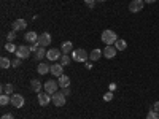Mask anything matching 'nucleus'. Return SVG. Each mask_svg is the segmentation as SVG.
Returning a JSON list of instances; mask_svg holds the SVG:
<instances>
[{
    "label": "nucleus",
    "mask_w": 159,
    "mask_h": 119,
    "mask_svg": "<svg viewBox=\"0 0 159 119\" xmlns=\"http://www.w3.org/2000/svg\"><path fill=\"white\" fill-rule=\"evenodd\" d=\"M147 119H159V113H156L154 110H150L147 114Z\"/></svg>",
    "instance_id": "obj_27"
},
{
    "label": "nucleus",
    "mask_w": 159,
    "mask_h": 119,
    "mask_svg": "<svg viewBox=\"0 0 159 119\" xmlns=\"http://www.w3.org/2000/svg\"><path fill=\"white\" fill-rule=\"evenodd\" d=\"M61 51H62V54H70L73 51V43L72 42H64L62 46H61Z\"/></svg>",
    "instance_id": "obj_16"
},
{
    "label": "nucleus",
    "mask_w": 159,
    "mask_h": 119,
    "mask_svg": "<svg viewBox=\"0 0 159 119\" xmlns=\"http://www.w3.org/2000/svg\"><path fill=\"white\" fill-rule=\"evenodd\" d=\"M102 54H103V52H102L99 48H96V49H92V51L89 52V59H91L92 62H97V60L102 57Z\"/></svg>",
    "instance_id": "obj_14"
},
{
    "label": "nucleus",
    "mask_w": 159,
    "mask_h": 119,
    "mask_svg": "<svg viewBox=\"0 0 159 119\" xmlns=\"http://www.w3.org/2000/svg\"><path fill=\"white\" fill-rule=\"evenodd\" d=\"M5 49H7L8 52H16L18 46H16L15 43H7V45H5Z\"/></svg>",
    "instance_id": "obj_26"
},
{
    "label": "nucleus",
    "mask_w": 159,
    "mask_h": 119,
    "mask_svg": "<svg viewBox=\"0 0 159 119\" xmlns=\"http://www.w3.org/2000/svg\"><path fill=\"white\" fill-rule=\"evenodd\" d=\"M61 52H62V51H59V49H56V48H51V49H48V52H46V57H48V60H59V59H61Z\"/></svg>",
    "instance_id": "obj_12"
},
{
    "label": "nucleus",
    "mask_w": 159,
    "mask_h": 119,
    "mask_svg": "<svg viewBox=\"0 0 159 119\" xmlns=\"http://www.w3.org/2000/svg\"><path fill=\"white\" fill-rule=\"evenodd\" d=\"M37 72L40 75H46L48 72H51V65H48L46 62H42V64H38V67H37Z\"/></svg>",
    "instance_id": "obj_15"
},
{
    "label": "nucleus",
    "mask_w": 159,
    "mask_h": 119,
    "mask_svg": "<svg viewBox=\"0 0 159 119\" xmlns=\"http://www.w3.org/2000/svg\"><path fill=\"white\" fill-rule=\"evenodd\" d=\"M100 40H102V42H103L105 45H107V46H111V45H115V43H116L118 35H116V32H115V30L107 29V30H103V32H102Z\"/></svg>",
    "instance_id": "obj_1"
},
{
    "label": "nucleus",
    "mask_w": 159,
    "mask_h": 119,
    "mask_svg": "<svg viewBox=\"0 0 159 119\" xmlns=\"http://www.w3.org/2000/svg\"><path fill=\"white\" fill-rule=\"evenodd\" d=\"M25 27H27V22H25L24 19H16V21L11 22V30H15V32L24 30Z\"/></svg>",
    "instance_id": "obj_9"
},
{
    "label": "nucleus",
    "mask_w": 159,
    "mask_h": 119,
    "mask_svg": "<svg viewBox=\"0 0 159 119\" xmlns=\"http://www.w3.org/2000/svg\"><path fill=\"white\" fill-rule=\"evenodd\" d=\"M46 52H48V51H46L45 48H38V51L35 52V59H37V60H42L43 57H46Z\"/></svg>",
    "instance_id": "obj_23"
},
{
    "label": "nucleus",
    "mask_w": 159,
    "mask_h": 119,
    "mask_svg": "<svg viewBox=\"0 0 159 119\" xmlns=\"http://www.w3.org/2000/svg\"><path fill=\"white\" fill-rule=\"evenodd\" d=\"M96 2L97 0H84V3L91 8V10H94V7H96Z\"/></svg>",
    "instance_id": "obj_31"
},
{
    "label": "nucleus",
    "mask_w": 159,
    "mask_h": 119,
    "mask_svg": "<svg viewBox=\"0 0 159 119\" xmlns=\"http://www.w3.org/2000/svg\"><path fill=\"white\" fill-rule=\"evenodd\" d=\"M43 89H45V92H48L49 95H52V94H56V92L59 90V83L54 81V79H49V81H46L43 84Z\"/></svg>",
    "instance_id": "obj_3"
},
{
    "label": "nucleus",
    "mask_w": 159,
    "mask_h": 119,
    "mask_svg": "<svg viewBox=\"0 0 159 119\" xmlns=\"http://www.w3.org/2000/svg\"><path fill=\"white\" fill-rule=\"evenodd\" d=\"M2 94L13 95V94H15V86H13L11 83H8V84H3V86H2Z\"/></svg>",
    "instance_id": "obj_20"
},
{
    "label": "nucleus",
    "mask_w": 159,
    "mask_h": 119,
    "mask_svg": "<svg viewBox=\"0 0 159 119\" xmlns=\"http://www.w3.org/2000/svg\"><path fill=\"white\" fill-rule=\"evenodd\" d=\"M143 2H145V3H154L156 0H143Z\"/></svg>",
    "instance_id": "obj_37"
},
{
    "label": "nucleus",
    "mask_w": 159,
    "mask_h": 119,
    "mask_svg": "<svg viewBox=\"0 0 159 119\" xmlns=\"http://www.w3.org/2000/svg\"><path fill=\"white\" fill-rule=\"evenodd\" d=\"M57 83H59L61 87H69L70 86V78L67 75H61L59 79H57Z\"/></svg>",
    "instance_id": "obj_19"
},
{
    "label": "nucleus",
    "mask_w": 159,
    "mask_h": 119,
    "mask_svg": "<svg viewBox=\"0 0 159 119\" xmlns=\"http://www.w3.org/2000/svg\"><path fill=\"white\" fill-rule=\"evenodd\" d=\"M16 57H19V59H27L29 56H30V49H29V46H24V45H21V46H18V49H16Z\"/></svg>",
    "instance_id": "obj_5"
},
{
    "label": "nucleus",
    "mask_w": 159,
    "mask_h": 119,
    "mask_svg": "<svg viewBox=\"0 0 159 119\" xmlns=\"http://www.w3.org/2000/svg\"><path fill=\"white\" fill-rule=\"evenodd\" d=\"M24 103H25V100H24L22 95H19V94H13L11 95V105L15 108H22Z\"/></svg>",
    "instance_id": "obj_7"
},
{
    "label": "nucleus",
    "mask_w": 159,
    "mask_h": 119,
    "mask_svg": "<svg viewBox=\"0 0 159 119\" xmlns=\"http://www.w3.org/2000/svg\"><path fill=\"white\" fill-rule=\"evenodd\" d=\"M38 48H42V46H40V43H38V42H35V43H30V46H29L30 52H37V51H38Z\"/></svg>",
    "instance_id": "obj_29"
},
{
    "label": "nucleus",
    "mask_w": 159,
    "mask_h": 119,
    "mask_svg": "<svg viewBox=\"0 0 159 119\" xmlns=\"http://www.w3.org/2000/svg\"><path fill=\"white\" fill-rule=\"evenodd\" d=\"M16 38V32L15 30H11V32H8L7 33V40H8V43H13V40Z\"/></svg>",
    "instance_id": "obj_28"
},
{
    "label": "nucleus",
    "mask_w": 159,
    "mask_h": 119,
    "mask_svg": "<svg viewBox=\"0 0 159 119\" xmlns=\"http://www.w3.org/2000/svg\"><path fill=\"white\" fill-rule=\"evenodd\" d=\"M59 60H61V65H64V67H65V65H70V62H72V57H70L69 54H62Z\"/></svg>",
    "instance_id": "obj_24"
},
{
    "label": "nucleus",
    "mask_w": 159,
    "mask_h": 119,
    "mask_svg": "<svg viewBox=\"0 0 159 119\" xmlns=\"http://www.w3.org/2000/svg\"><path fill=\"white\" fill-rule=\"evenodd\" d=\"M24 40L29 43H35V42H38V33L37 32H27L24 35Z\"/></svg>",
    "instance_id": "obj_17"
},
{
    "label": "nucleus",
    "mask_w": 159,
    "mask_h": 119,
    "mask_svg": "<svg viewBox=\"0 0 159 119\" xmlns=\"http://www.w3.org/2000/svg\"><path fill=\"white\" fill-rule=\"evenodd\" d=\"M143 7H145L143 0H132V2L129 3V11L130 13H139V11L143 10Z\"/></svg>",
    "instance_id": "obj_4"
},
{
    "label": "nucleus",
    "mask_w": 159,
    "mask_h": 119,
    "mask_svg": "<svg viewBox=\"0 0 159 119\" xmlns=\"http://www.w3.org/2000/svg\"><path fill=\"white\" fill-rule=\"evenodd\" d=\"M38 43L42 48H48L51 45V35L48 32H43V33H40L38 35Z\"/></svg>",
    "instance_id": "obj_6"
},
{
    "label": "nucleus",
    "mask_w": 159,
    "mask_h": 119,
    "mask_svg": "<svg viewBox=\"0 0 159 119\" xmlns=\"http://www.w3.org/2000/svg\"><path fill=\"white\" fill-rule=\"evenodd\" d=\"M72 59L75 62H86L89 59V54L86 52V49H81V48H78V49H73L72 51Z\"/></svg>",
    "instance_id": "obj_2"
},
{
    "label": "nucleus",
    "mask_w": 159,
    "mask_h": 119,
    "mask_svg": "<svg viewBox=\"0 0 159 119\" xmlns=\"http://www.w3.org/2000/svg\"><path fill=\"white\" fill-rule=\"evenodd\" d=\"M0 119H15V116H13L11 113H5V114H2Z\"/></svg>",
    "instance_id": "obj_34"
},
{
    "label": "nucleus",
    "mask_w": 159,
    "mask_h": 119,
    "mask_svg": "<svg viewBox=\"0 0 159 119\" xmlns=\"http://www.w3.org/2000/svg\"><path fill=\"white\" fill-rule=\"evenodd\" d=\"M42 87H43V84L38 81V79H32L30 81V89L34 90V92H37V94H40L42 92Z\"/></svg>",
    "instance_id": "obj_18"
},
{
    "label": "nucleus",
    "mask_w": 159,
    "mask_h": 119,
    "mask_svg": "<svg viewBox=\"0 0 159 119\" xmlns=\"http://www.w3.org/2000/svg\"><path fill=\"white\" fill-rule=\"evenodd\" d=\"M52 103H54L56 107H64L65 105V95L61 90H57L56 94H52Z\"/></svg>",
    "instance_id": "obj_8"
},
{
    "label": "nucleus",
    "mask_w": 159,
    "mask_h": 119,
    "mask_svg": "<svg viewBox=\"0 0 159 119\" xmlns=\"http://www.w3.org/2000/svg\"><path fill=\"white\" fill-rule=\"evenodd\" d=\"M97 2H105V0H97Z\"/></svg>",
    "instance_id": "obj_39"
},
{
    "label": "nucleus",
    "mask_w": 159,
    "mask_h": 119,
    "mask_svg": "<svg viewBox=\"0 0 159 119\" xmlns=\"http://www.w3.org/2000/svg\"><path fill=\"white\" fill-rule=\"evenodd\" d=\"M21 60H22V59H19V57H16V59H13V62H11V67H15V68H18L19 65H21Z\"/></svg>",
    "instance_id": "obj_30"
},
{
    "label": "nucleus",
    "mask_w": 159,
    "mask_h": 119,
    "mask_svg": "<svg viewBox=\"0 0 159 119\" xmlns=\"http://www.w3.org/2000/svg\"><path fill=\"white\" fill-rule=\"evenodd\" d=\"M116 52H118V49L115 48V45H111V46H107V48L103 49V56L107 57V59H113L116 56Z\"/></svg>",
    "instance_id": "obj_13"
},
{
    "label": "nucleus",
    "mask_w": 159,
    "mask_h": 119,
    "mask_svg": "<svg viewBox=\"0 0 159 119\" xmlns=\"http://www.w3.org/2000/svg\"><path fill=\"white\" fill-rule=\"evenodd\" d=\"M51 75H54V76H61L64 75V65H61V62H54L51 65Z\"/></svg>",
    "instance_id": "obj_11"
},
{
    "label": "nucleus",
    "mask_w": 159,
    "mask_h": 119,
    "mask_svg": "<svg viewBox=\"0 0 159 119\" xmlns=\"http://www.w3.org/2000/svg\"><path fill=\"white\" fill-rule=\"evenodd\" d=\"M115 48L118 51H124L127 48V43H126V40H121V38H118L116 40V43H115Z\"/></svg>",
    "instance_id": "obj_21"
},
{
    "label": "nucleus",
    "mask_w": 159,
    "mask_h": 119,
    "mask_svg": "<svg viewBox=\"0 0 159 119\" xmlns=\"http://www.w3.org/2000/svg\"><path fill=\"white\" fill-rule=\"evenodd\" d=\"M153 110H154L156 113H159V102H154V103H153Z\"/></svg>",
    "instance_id": "obj_35"
},
{
    "label": "nucleus",
    "mask_w": 159,
    "mask_h": 119,
    "mask_svg": "<svg viewBox=\"0 0 159 119\" xmlns=\"http://www.w3.org/2000/svg\"><path fill=\"white\" fill-rule=\"evenodd\" d=\"M86 68H88V70H89V68H92V64H91V62H88V64H86Z\"/></svg>",
    "instance_id": "obj_38"
},
{
    "label": "nucleus",
    "mask_w": 159,
    "mask_h": 119,
    "mask_svg": "<svg viewBox=\"0 0 159 119\" xmlns=\"http://www.w3.org/2000/svg\"><path fill=\"white\" fill-rule=\"evenodd\" d=\"M8 103H11V95H7V94L0 95V105H2V107H5Z\"/></svg>",
    "instance_id": "obj_25"
},
{
    "label": "nucleus",
    "mask_w": 159,
    "mask_h": 119,
    "mask_svg": "<svg viewBox=\"0 0 159 119\" xmlns=\"http://www.w3.org/2000/svg\"><path fill=\"white\" fill-rule=\"evenodd\" d=\"M61 92L67 97V95H70V87H61Z\"/></svg>",
    "instance_id": "obj_33"
},
{
    "label": "nucleus",
    "mask_w": 159,
    "mask_h": 119,
    "mask_svg": "<svg viewBox=\"0 0 159 119\" xmlns=\"http://www.w3.org/2000/svg\"><path fill=\"white\" fill-rule=\"evenodd\" d=\"M108 89H110V92H113V90L116 89V84H115V83H110V86H108Z\"/></svg>",
    "instance_id": "obj_36"
},
{
    "label": "nucleus",
    "mask_w": 159,
    "mask_h": 119,
    "mask_svg": "<svg viewBox=\"0 0 159 119\" xmlns=\"http://www.w3.org/2000/svg\"><path fill=\"white\" fill-rule=\"evenodd\" d=\"M49 102H52V95H49L48 92H40L38 94V103L42 105V107H46Z\"/></svg>",
    "instance_id": "obj_10"
},
{
    "label": "nucleus",
    "mask_w": 159,
    "mask_h": 119,
    "mask_svg": "<svg viewBox=\"0 0 159 119\" xmlns=\"http://www.w3.org/2000/svg\"><path fill=\"white\" fill-rule=\"evenodd\" d=\"M103 100L105 102H111L113 100V92H107V94L103 95Z\"/></svg>",
    "instance_id": "obj_32"
},
{
    "label": "nucleus",
    "mask_w": 159,
    "mask_h": 119,
    "mask_svg": "<svg viewBox=\"0 0 159 119\" xmlns=\"http://www.w3.org/2000/svg\"><path fill=\"white\" fill-rule=\"evenodd\" d=\"M11 62L13 60H10L8 57H2V59H0V67H2L3 70H7V68L11 67Z\"/></svg>",
    "instance_id": "obj_22"
}]
</instances>
